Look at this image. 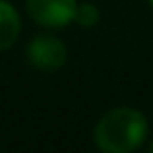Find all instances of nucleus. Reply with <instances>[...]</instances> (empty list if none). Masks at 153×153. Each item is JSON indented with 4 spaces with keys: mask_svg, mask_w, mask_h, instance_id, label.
<instances>
[{
    "mask_svg": "<svg viewBox=\"0 0 153 153\" xmlns=\"http://www.w3.org/2000/svg\"><path fill=\"white\" fill-rule=\"evenodd\" d=\"M147 130L149 126L140 111L117 107L99 120L94 128V143L105 153H130L143 145Z\"/></svg>",
    "mask_w": 153,
    "mask_h": 153,
    "instance_id": "obj_1",
    "label": "nucleus"
},
{
    "mask_svg": "<svg viewBox=\"0 0 153 153\" xmlns=\"http://www.w3.org/2000/svg\"><path fill=\"white\" fill-rule=\"evenodd\" d=\"M30 17L46 27H65L76 21V0H27Z\"/></svg>",
    "mask_w": 153,
    "mask_h": 153,
    "instance_id": "obj_2",
    "label": "nucleus"
},
{
    "mask_svg": "<svg viewBox=\"0 0 153 153\" xmlns=\"http://www.w3.org/2000/svg\"><path fill=\"white\" fill-rule=\"evenodd\" d=\"M27 59L42 71H57L67 61V48L55 36H36L27 46Z\"/></svg>",
    "mask_w": 153,
    "mask_h": 153,
    "instance_id": "obj_3",
    "label": "nucleus"
},
{
    "mask_svg": "<svg viewBox=\"0 0 153 153\" xmlns=\"http://www.w3.org/2000/svg\"><path fill=\"white\" fill-rule=\"evenodd\" d=\"M19 32H21V21L17 11L7 0H0V53L15 44Z\"/></svg>",
    "mask_w": 153,
    "mask_h": 153,
    "instance_id": "obj_4",
    "label": "nucleus"
},
{
    "mask_svg": "<svg viewBox=\"0 0 153 153\" xmlns=\"http://www.w3.org/2000/svg\"><path fill=\"white\" fill-rule=\"evenodd\" d=\"M99 17H101V13H99V9H97L94 4H90V2L78 4L76 21H78L80 25H84V27H90V25H94V23L99 21Z\"/></svg>",
    "mask_w": 153,
    "mask_h": 153,
    "instance_id": "obj_5",
    "label": "nucleus"
},
{
    "mask_svg": "<svg viewBox=\"0 0 153 153\" xmlns=\"http://www.w3.org/2000/svg\"><path fill=\"white\" fill-rule=\"evenodd\" d=\"M149 149H151V151H153V143H151V147H149Z\"/></svg>",
    "mask_w": 153,
    "mask_h": 153,
    "instance_id": "obj_6",
    "label": "nucleus"
},
{
    "mask_svg": "<svg viewBox=\"0 0 153 153\" xmlns=\"http://www.w3.org/2000/svg\"><path fill=\"white\" fill-rule=\"evenodd\" d=\"M149 2H151V7H153V0H149Z\"/></svg>",
    "mask_w": 153,
    "mask_h": 153,
    "instance_id": "obj_7",
    "label": "nucleus"
}]
</instances>
